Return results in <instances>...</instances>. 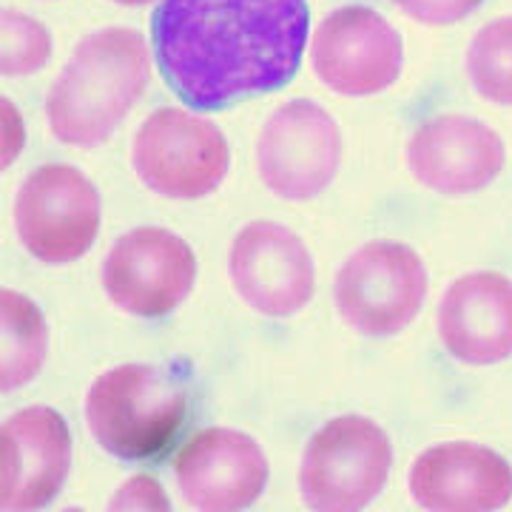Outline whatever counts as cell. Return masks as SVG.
<instances>
[{
	"mask_svg": "<svg viewBox=\"0 0 512 512\" xmlns=\"http://www.w3.org/2000/svg\"><path fill=\"white\" fill-rule=\"evenodd\" d=\"M464 72L478 97L512 106V15L478 29L464 55Z\"/></svg>",
	"mask_w": 512,
	"mask_h": 512,
	"instance_id": "ac0fdd59",
	"label": "cell"
},
{
	"mask_svg": "<svg viewBox=\"0 0 512 512\" xmlns=\"http://www.w3.org/2000/svg\"><path fill=\"white\" fill-rule=\"evenodd\" d=\"M120 6H146V3H154V0H114Z\"/></svg>",
	"mask_w": 512,
	"mask_h": 512,
	"instance_id": "7402d4cb",
	"label": "cell"
},
{
	"mask_svg": "<svg viewBox=\"0 0 512 512\" xmlns=\"http://www.w3.org/2000/svg\"><path fill=\"white\" fill-rule=\"evenodd\" d=\"M228 274L239 299L271 319L299 313L316 291L308 245L274 220H254L239 231L231 242Z\"/></svg>",
	"mask_w": 512,
	"mask_h": 512,
	"instance_id": "8fae6325",
	"label": "cell"
},
{
	"mask_svg": "<svg viewBox=\"0 0 512 512\" xmlns=\"http://www.w3.org/2000/svg\"><path fill=\"white\" fill-rule=\"evenodd\" d=\"M427 288V268L410 245L367 242L339 268L333 302L348 328L370 339H387L413 325Z\"/></svg>",
	"mask_w": 512,
	"mask_h": 512,
	"instance_id": "5b68a950",
	"label": "cell"
},
{
	"mask_svg": "<svg viewBox=\"0 0 512 512\" xmlns=\"http://www.w3.org/2000/svg\"><path fill=\"white\" fill-rule=\"evenodd\" d=\"M342 163V131L313 100H291L265 120L256 140V168L279 200L319 197Z\"/></svg>",
	"mask_w": 512,
	"mask_h": 512,
	"instance_id": "ba28073f",
	"label": "cell"
},
{
	"mask_svg": "<svg viewBox=\"0 0 512 512\" xmlns=\"http://www.w3.org/2000/svg\"><path fill=\"white\" fill-rule=\"evenodd\" d=\"M174 476L191 510H245L268 487V456L242 430L205 427L180 447Z\"/></svg>",
	"mask_w": 512,
	"mask_h": 512,
	"instance_id": "7c38bea8",
	"label": "cell"
},
{
	"mask_svg": "<svg viewBox=\"0 0 512 512\" xmlns=\"http://www.w3.org/2000/svg\"><path fill=\"white\" fill-rule=\"evenodd\" d=\"M52 57V35L40 20L6 9L0 15V69L3 77H29Z\"/></svg>",
	"mask_w": 512,
	"mask_h": 512,
	"instance_id": "d6986e66",
	"label": "cell"
},
{
	"mask_svg": "<svg viewBox=\"0 0 512 512\" xmlns=\"http://www.w3.org/2000/svg\"><path fill=\"white\" fill-rule=\"evenodd\" d=\"M185 407L183 384L171 379V373L131 362L94 379L86 393V424L109 456L146 461L177 439Z\"/></svg>",
	"mask_w": 512,
	"mask_h": 512,
	"instance_id": "3957f363",
	"label": "cell"
},
{
	"mask_svg": "<svg viewBox=\"0 0 512 512\" xmlns=\"http://www.w3.org/2000/svg\"><path fill=\"white\" fill-rule=\"evenodd\" d=\"M407 490L421 510L493 512L512 501V467L484 444L444 441L410 464Z\"/></svg>",
	"mask_w": 512,
	"mask_h": 512,
	"instance_id": "9a60e30c",
	"label": "cell"
},
{
	"mask_svg": "<svg viewBox=\"0 0 512 512\" xmlns=\"http://www.w3.org/2000/svg\"><path fill=\"white\" fill-rule=\"evenodd\" d=\"M49 328L29 296L18 291L0 293V387L3 393L20 390L35 379L46 362Z\"/></svg>",
	"mask_w": 512,
	"mask_h": 512,
	"instance_id": "e0dca14e",
	"label": "cell"
},
{
	"mask_svg": "<svg viewBox=\"0 0 512 512\" xmlns=\"http://www.w3.org/2000/svg\"><path fill=\"white\" fill-rule=\"evenodd\" d=\"M151 52L134 29L109 26L74 46L46 94V120L55 140L94 148L106 143L146 92Z\"/></svg>",
	"mask_w": 512,
	"mask_h": 512,
	"instance_id": "7a4b0ae2",
	"label": "cell"
},
{
	"mask_svg": "<svg viewBox=\"0 0 512 512\" xmlns=\"http://www.w3.org/2000/svg\"><path fill=\"white\" fill-rule=\"evenodd\" d=\"M109 510H171L165 490L160 487V481L146 473H137L131 476L126 484L117 487V493L111 495Z\"/></svg>",
	"mask_w": 512,
	"mask_h": 512,
	"instance_id": "44dd1931",
	"label": "cell"
},
{
	"mask_svg": "<svg viewBox=\"0 0 512 512\" xmlns=\"http://www.w3.org/2000/svg\"><path fill=\"white\" fill-rule=\"evenodd\" d=\"M407 18L424 26H453L473 15L484 0H393Z\"/></svg>",
	"mask_w": 512,
	"mask_h": 512,
	"instance_id": "ffe728a7",
	"label": "cell"
},
{
	"mask_svg": "<svg viewBox=\"0 0 512 512\" xmlns=\"http://www.w3.org/2000/svg\"><path fill=\"white\" fill-rule=\"evenodd\" d=\"M131 163L146 188L168 200H200L228 174L231 151L211 120L185 109L151 111L131 143Z\"/></svg>",
	"mask_w": 512,
	"mask_h": 512,
	"instance_id": "8992f818",
	"label": "cell"
},
{
	"mask_svg": "<svg viewBox=\"0 0 512 512\" xmlns=\"http://www.w3.org/2000/svg\"><path fill=\"white\" fill-rule=\"evenodd\" d=\"M0 507L40 510L55 501L72 470V433L52 407H26L3 421Z\"/></svg>",
	"mask_w": 512,
	"mask_h": 512,
	"instance_id": "4fadbf2b",
	"label": "cell"
},
{
	"mask_svg": "<svg viewBox=\"0 0 512 512\" xmlns=\"http://www.w3.org/2000/svg\"><path fill=\"white\" fill-rule=\"evenodd\" d=\"M436 328L461 365L493 367L512 356V279L495 271L458 276L439 302Z\"/></svg>",
	"mask_w": 512,
	"mask_h": 512,
	"instance_id": "2e32d148",
	"label": "cell"
},
{
	"mask_svg": "<svg viewBox=\"0 0 512 512\" xmlns=\"http://www.w3.org/2000/svg\"><path fill=\"white\" fill-rule=\"evenodd\" d=\"M197 282V256L165 228H134L117 239L103 262V291L120 311L160 319L180 308Z\"/></svg>",
	"mask_w": 512,
	"mask_h": 512,
	"instance_id": "30bf717a",
	"label": "cell"
},
{
	"mask_svg": "<svg viewBox=\"0 0 512 512\" xmlns=\"http://www.w3.org/2000/svg\"><path fill=\"white\" fill-rule=\"evenodd\" d=\"M507 160L501 134L464 114H436L407 140L410 174L439 194H476L493 183Z\"/></svg>",
	"mask_w": 512,
	"mask_h": 512,
	"instance_id": "5bb4252c",
	"label": "cell"
},
{
	"mask_svg": "<svg viewBox=\"0 0 512 512\" xmlns=\"http://www.w3.org/2000/svg\"><path fill=\"white\" fill-rule=\"evenodd\" d=\"M103 202L94 183L74 165H43L15 197V228L29 254L63 265L86 254L97 239Z\"/></svg>",
	"mask_w": 512,
	"mask_h": 512,
	"instance_id": "52a82bcc",
	"label": "cell"
},
{
	"mask_svg": "<svg viewBox=\"0 0 512 512\" xmlns=\"http://www.w3.org/2000/svg\"><path fill=\"white\" fill-rule=\"evenodd\" d=\"M390 467L393 444L376 421L365 416L330 419L302 453V504L319 512L365 510L387 487Z\"/></svg>",
	"mask_w": 512,
	"mask_h": 512,
	"instance_id": "277c9868",
	"label": "cell"
},
{
	"mask_svg": "<svg viewBox=\"0 0 512 512\" xmlns=\"http://www.w3.org/2000/svg\"><path fill=\"white\" fill-rule=\"evenodd\" d=\"M311 63L330 92L373 97L402 77V35L370 6H339L313 32Z\"/></svg>",
	"mask_w": 512,
	"mask_h": 512,
	"instance_id": "9c48e42d",
	"label": "cell"
},
{
	"mask_svg": "<svg viewBox=\"0 0 512 512\" xmlns=\"http://www.w3.org/2000/svg\"><path fill=\"white\" fill-rule=\"evenodd\" d=\"M308 20V0H160L154 57L185 106L225 109L291 83Z\"/></svg>",
	"mask_w": 512,
	"mask_h": 512,
	"instance_id": "6da1fadb",
	"label": "cell"
}]
</instances>
